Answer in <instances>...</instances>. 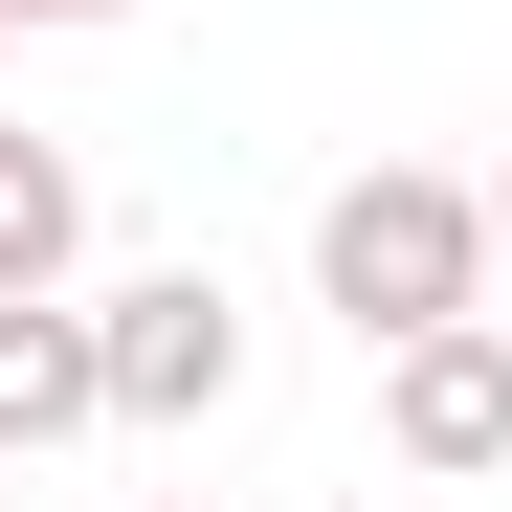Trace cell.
Masks as SVG:
<instances>
[{
	"label": "cell",
	"mask_w": 512,
	"mask_h": 512,
	"mask_svg": "<svg viewBox=\"0 0 512 512\" xmlns=\"http://www.w3.org/2000/svg\"><path fill=\"white\" fill-rule=\"evenodd\" d=\"M490 179H446V156H357V179L312 201V312L357 334V357H401V334H446L490 312Z\"/></svg>",
	"instance_id": "cell-1"
},
{
	"label": "cell",
	"mask_w": 512,
	"mask_h": 512,
	"mask_svg": "<svg viewBox=\"0 0 512 512\" xmlns=\"http://www.w3.org/2000/svg\"><path fill=\"white\" fill-rule=\"evenodd\" d=\"M90 334H112V423H223V401H245L223 268H134V290H90Z\"/></svg>",
	"instance_id": "cell-2"
},
{
	"label": "cell",
	"mask_w": 512,
	"mask_h": 512,
	"mask_svg": "<svg viewBox=\"0 0 512 512\" xmlns=\"http://www.w3.org/2000/svg\"><path fill=\"white\" fill-rule=\"evenodd\" d=\"M379 446H401L423 490L512 468V312H446V334H401V357H379Z\"/></svg>",
	"instance_id": "cell-3"
},
{
	"label": "cell",
	"mask_w": 512,
	"mask_h": 512,
	"mask_svg": "<svg viewBox=\"0 0 512 512\" xmlns=\"http://www.w3.org/2000/svg\"><path fill=\"white\" fill-rule=\"evenodd\" d=\"M90 423H112V334H90V290H0V468L90 446Z\"/></svg>",
	"instance_id": "cell-4"
},
{
	"label": "cell",
	"mask_w": 512,
	"mask_h": 512,
	"mask_svg": "<svg viewBox=\"0 0 512 512\" xmlns=\"http://www.w3.org/2000/svg\"><path fill=\"white\" fill-rule=\"evenodd\" d=\"M67 268H90V156L0 134V290H67Z\"/></svg>",
	"instance_id": "cell-5"
},
{
	"label": "cell",
	"mask_w": 512,
	"mask_h": 512,
	"mask_svg": "<svg viewBox=\"0 0 512 512\" xmlns=\"http://www.w3.org/2000/svg\"><path fill=\"white\" fill-rule=\"evenodd\" d=\"M0 23H134V0H0Z\"/></svg>",
	"instance_id": "cell-6"
},
{
	"label": "cell",
	"mask_w": 512,
	"mask_h": 512,
	"mask_svg": "<svg viewBox=\"0 0 512 512\" xmlns=\"http://www.w3.org/2000/svg\"><path fill=\"white\" fill-rule=\"evenodd\" d=\"M490 268H512V156H490Z\"/></svg>",
	"instance_id": "cell-7"
},
{
	"label": "cell",
	"mask_w": 512,
	"mask_h": 512,
	"mask_svg": "<svg viewBox=\"0 0 512 512\" xmlns=\"http://www.w3.org/2000/svg\"><path fill=\"white\" fill-rule=\"evenodd\" d=\"M156 512H201V490H156Z\"/></svg>",
	"instance_id": "cell-8"
},
{
	"label": "cell",
	"mask_w": 512,
	"mask_h": 512,
	"mask_svg": "<svg viewBox=\"0 0 512 512\" xmlns=\"http://www.w3.org/2000/svg\"><path fill=\"white\" fill-rule=\"evenodd\" d=\"M0 45H23V23H0Z\"/></svg>",
	"instance_id": "cell-9"
}]
</instances>
